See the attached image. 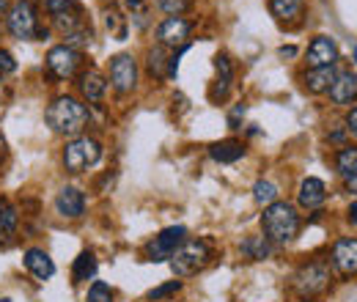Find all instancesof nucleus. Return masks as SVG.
I'll list each match as a JSON object with an SVG mask.
<instances>
[{
	"label": "nucleus",
	"instance_id": "obj_1",
	"mask_svg": "<svg viewBox=\"0 0 357 302\" xmlns=\"http://www.w3.org/2000/svg\"><path fill=\"white\" fill-rule=\"evenodd\" d=\"M89 107L83 102H77L75 96H55L47 107V124L52 132L66 135V137H77L89 127Z\"/></svg>",
	"mask_w": 357,
	"mask_h": 302
},
{
	"label": "nucleus",
	"instance_id": "obj_2",
	"mask_svg": "<svg viewBox=\"0 0 357 302\" xmlns=\"http://www.w3.org/2000/svg\"><path fill=\"white\" fill-rule=\"evenodd\" d=\"M261 228H264V236L272 245H289L300 234V215L291 204L275 201V204L264 206Z\"/></svg>",
	"mask_w": 357,
	"mask_h": 302
},
{
	"label": "nucleus",
	"instance_id": "obj_3",
	"mask_svg": "<svg viewBox=\"0 0 357 302\" xmlns=\"http://www.w3.org/2000/svg\"><path fill=\"white\" fill-rule=\"evenodd\" d=\"M212 261V248L204 239H184L171 256V269L176 278L198 275Z\"/></svg>",
	"mask_w": 357,
	"mask_h": 302
},
{
	"label": "nucleus",
	"instance_id": "obj_4",
	"mask_svg": "<svg viewBox=\"0 0 357 302\" xmlns=\"http://www.w3.org/2000/svg\"><path fill=\"white\" fill-rule=\"evenodd\" d=\"M102 160V146L99 140H93L89 135H77L66 143L63 149V168L69 173H83L93 168Z\"/></svg>",
	"mask_w": 357,
	"mask_h": 302
},
{
	"label": "nucleus",
	"instance_id": "obj_5",
	"mask_svg": "<svg viewBox=\"0 0 357 302\" xmlns=\"http://www.w3.org/2000/svg\"><path fill=\"white\" fill-rule=\"evenodd\" d=\"M6 28H8V33H11L14 39H20V42L36 39V33H39V17H36L33 3H31V0H17V3L8 8V14H6Z\"/></svg>",
	"mask_w": 357,
	"mask_h": 302
},
{
	"label": "nucleus",
	"instance_id": "obj_6",
	"mask_svg": "<svg viewBox=\"0 0 357 302\" xmlns=\"http://www.w3.org/2000/svg\"><path fill=\"white\" fill-rule=\"evenodd\" d=\"M330 286V264L324 261H308L294 272V292H300L303 297L321 294Z\"/></svg>",
	"mask_w": 357,
	"mask_h": 302
},
{
	"label": "nucleus",
	"instance_id": "obj_7",
	"mask_svg": "<svg viewBox=\"0 0 357 302\" xmlns=\"http://www.w3.org/2000/svg\"><path fill=\"white\" fill-rule=\"evenodd\" d=\"M80 63H83V55H80L77 47L58 44V47H52V50L47 52V69H50V75L58 77V80L75 77L77 69H80Z\"/></svg>",
	"mask_w": 357,
	"mask_h": 302
},
{
	"label": "nucleus",
	"instance_id": "obj_8",
	"mask_svg": "<svg viewBox=\"0 0 357 302\" xmlns=\"http://www.w3.org/2000/svg\"><path fill=\"white\" fill-rule=\"evenodd\" d=\"M110 86L116 93H132L137 86V61L130 52H119L110 58Z\"/></svg>",
	"mask_w": 357,
	"mask_h": 302
},
{
	"label": "nucleus",
	"instance_id": "obj_9",
	"mask_svg": "<svg viewBox=\"0 0 357 302\" xmlns=\"http://www.w3.org/2000/svg\"><path fill=\"white\" fill-rule=\"evenodd\" d=\"M184 236H187V228H184V225H171V228L160 231V234L146 245V259L154 261V264L171 261L174 250L184 242Z\"/></svg>",
	"mask_w": 357,
	"mask_h": 302
},
{
	"label": "nucleus",
	"instance_id": "obj_10",
	"mask_svg": "<svg viewBox=\"0 0 357 302\" xmlns=\"http://www.w3.org/2000/svg\"><path fill=\"white\" fill-rule=\"evenodd\" d=\"M190 31H192L190 20H184V17H168L157 28V42H160V47H174V50L176 47H187Z\"/></svg>",
	"mask_w": 357,
	"mask_h": 302
},
{
	"label": "nucleus",
	"instance_id": "obj_11",
	"mask_svg": "<svg viewBox=\"0 0 357 302\" xmlns=\"http://www.w3.org/2000/svg\"><path fill=\"white\" fill-rule=\"evenodd\" d=\"M338 44L330 36H316L308 44V52H305V61H308V69H324V66H335L338 63Z\"/></svg>",
	"mask_w": 357,
	"mask_h": 302
},
{
	"label": "nucleus",
	"instance_id": "obj_12",
	"mask_svg": "<svg viewBox=\"0 0 357 302\" xmlns=\"http://www.w3.org/2000/svg\"><path fill=\"white\" fill-rule=\"evenodd\" d=\"M333 266L338 269V275L344 278H352L357 275V239L355 236H344L333 245V253H330Z\"/></svg>",
	"mask_w": 357,
	"mask_h": 302
},
{
	"label": "nucleus",
	"instance_id": "obj_13",
	"mask_svg": "<svg viewBox=\"0 0 357 302\" xmlns=\"http://www.w3.org/2000/svg\"><path fill=\"white\" fill-rule=\"evenodd\" d=\"M55 212L66 220H77L86 215V195L77 187H63L55 198Z\"/></svg>",
	"mask_w": 357,
	"mask_h": 302
},
{
	"label": "nucleus",
	"instance_id": "obj_14",
	"mask_svg": "<svg viewBox=\"0 0 357 302\" xmlns=\"http://www.w3.org/2000/svg\"><path fill=\"white\" fill-rule=\"evenodd\" d=\"M327 93H330L333 105H352V102H357V75L352 69L338 72Z\"/></svg>",
	"mask_w": 357,
	"mask_h": 302
},
{
	"label": "nucleus",
	"instance_id": "obj_15",
	"mask_svg": "<svg viewBox=\"0 0 357 302\" xmlns=\"http://www.w3.org/2000/svg\"><path fill=\"white\" fill-rule=\"evenodd\" d=\"M297 201L303 209H319L324 201H327V187L321 179L316 176H308L300 181V190H297Z\"/></svg>",
	"mask_w": 357,
	"mask_h": 302
},
{
	"label": "nucleus",
	"instance_id": "obj_16",
	"mask_svg": "<svg viewBox=\"0 0 357 302\" xmlns=\"http://www.w3.org/2000/svg\"><path fill=\"white\" fill-rule=\"evenodd\" d=\"M77 86H80V93H83L89 102L99 105V102L105 99V93H107V77H105L102 72H96V69H89V72L80 75Z\"/></svg>",
	"mask_w": 357,
	"mask_h": 302
},
{
	"label": "nucleus",
	"instance_id": "obj_17",
	"mask_svg": "<svg viewBox=\"0 0 357 302\" xmlns=\"http://www.w3.org/2000/svg\"><path fill=\"white\" fill-rule=\"evenodd\" d=\"M267 3L269 14L283 25H291L305 14V0H267Z\"/></svg>",
	"mask_w": 357,
	"mask_h": 302
},
{
	"label": "nucleus",
	"instance_id": "obj_18",
	"mask_svg": "<svg viewBox=\"0 0 357 302\" xmlns=\"http://www.w3.org/2000/svg\"><path fill=\"white\" fill-rule=\"evenodd\" d=\"M25 269H28L36 280H50V278L55 275V264H52V259L47 256L45 250H39V248L25 250Z\"/></svg>",
	"mask_w": 357,
	"mask_h": 302
},
{
	"label": "nucleus",
	"instance_id": "obj_19",
	"mask_svg": "<svg viewBox=\"0 0 357 302\" xmlns=\"http://www.w3.org/2000/svg\"><path fill=\"white\" fill-rule=\"evenodd\" d=\"M20 225V212L8 198H0V245H8L17 234Z\"/></svg>",
	"mask_w": 357,
	"mask_h": 302
},
{
	"label": "nucleus",
	"instance_id": "obj_20",
	"mask_svg": "<svg viewBox=\"0 0 357 302\" xmlns=\"http://www.w3.org/2000/svg\"><path fill=\"white\" fill-rule=\"evenodd\" d=\"M209 154L215 163H223V165H231L236 160L245 157V146L239 140H220V143H212L209 146Z\"/></svg>",
	"mask_w": 357,
	"mask_h": 302
},
{
	"label": "nucleus",
	"instance_id": "obj_21",
	"mask_svg": "<svg viewBox=\"0 0 357 302\" xmlns=\"http://www.w3.org/2000/svg\"><path fill=\"white\" fill-rule=\"evenodd\" d=\"M305 88L311 93H327L333 80H335V66H324V69H308V75L303 77Z\"/></svg>",
	"mask_w": 357,
	"mask_h": 302
},
{
	"label": "nucleus",
	"instance_id": "obj_22",
	"mask_svg": "<svg viewBox=\"0 0 357 302\" xmlns=\"http://www.w3.org/2000/svg\"><path fill=\"white\" fill-rule=\"evenodd\" d=\"M96 269H99L96 256H93L91 250H83V253L75 259L72 278H75V283H89V280H93V278H96Z\"/></svg>",
	"mask_w": 357,
	"mask_h": 302
},
{
	"label": "nucleus",
	"instance_id": "obj_23",
	"mask_svg": "<svg viewBox=\"0 0 357 302\" xmlns=\"http://www.w3.org/2000/svg\"><path fill=\"white\" fill-rule=\"evenodd\" d=\"M242 253L253 261H264L275 253V245L269 242L264 234H261V236H248V239L242 242Z\"/></svg>",
	"mask_w": 357,
	"mask_h": 302
},
{
	"label": "nucleus",
	"instance_id": "obj_24",
	"mask_svg": "<svg viewBox=\"0 0 357 302\" xmlns=\"http://www.w3.org/2000/svg\"><path fill=\"white\" fill-rule=\"evenodd\" d=\"M215 69H218V80H215V88H212V99H225L228 96V86H231V61L228 55H218L215 58Z\"/></svg>",
	"mask_w": 357,
	"mask_h": 302
},
{
	"label": "nucleus",
	"instance_id": "obj_25",
	"mask_svg": "<svg viewBox=\"0 0 357 302\" xmlns=\"http://www.w3.org/2000/svg\"><path fill=\"white\" fill-rule=\"evenodd\" d=\"M335 168L341 173L344 181H355L357 179V149L355 146H344L335 154Z\"/></svg>",
	"mask_w": 357,
	"mask_h": 302
},
{
	"label": "nucleus",
	"instance_id": "obj_26",
	"mask_svg": "<svg viewBox=\"0 0 357 302\" xmlns=\"http://www.w3.org/2000/svg\"><path fill=\"white\" fill-rule=\"evenodd\" d=\"M278 184H272L267 179H259L256 184H253V198H256V204H261V206H269V204H275L278 201Z\"/></svg>",
	"mask_w": 357,
	"mask_h": 302
},
{
	"label": "nucleus",
	"instance_id": "obj_27",
	"mask_svg": "<svg viewBox=\"0 0 357 302\" xmlns=\"http://www.w3.org/2000/svg\"><path fill=\"white\" fill-rule=\"evenodd\" d=\"M149 72L157 75V77H168V55H165V47L149 50Z\"/></svg>",
	"mask_w": 357,
	"mask_h": 302
},
{
	"label": "nucleus",
	"instance_id": "obj_28",
	"mask_svg": "<svg viewBox=\"0 0 357 302\" xmlns=\"http://www.w3.org/2000/svg\"><path fill=\"white\" fill-rule=\"evenodd\" d=\"M86 302H113V289L107 283H102V280H93Z\"/></svg>",
	"mask_w": 357,
	"mask_h": 302
},
{
	"label": "nucleus",
	"instance_id": "obj_29",
	"mask_svg": "<svg viewBox=\"0 0 357 302\" xmlns=\"http://www.w3.org/2000/svg\"><path fill=\"white\" fill-rule=\"evenodd\" d=\"M178 289H181V280H171V283H162V286H157V289H151L149 292V300L151 302H160V300H168V297H174Z\"/></svg>",
	"mask_w": 357,
	"mask_h": 302
},
{
	"label": "nucleus",
	"instance_id": "obj_30",
	"mask_svg": "<svg viewBox=\"0 0 357 302\" xmlns=\"http://www.w3.org/2000/svg\"><path fill=\"white\" fill-rule=\"evenodd\" d=\"M157 6L168 14V17H181L190 8V0H157Z\"/></svg>",
	"mask_w": 357,
	"mask_h": 302
},
{
	"label": "nucleus",
	"instance_id": "obj_31",
	"mask_svg": "<svg viewBox=\"0 0 357 302\" xmlns=\"http://www.w3.org/2000/svg\"><path fill=\"white\" fill-rule=\"evenodd\" d=\"M72 8H75V0H47V11H50L55 20L72 14Z\"/></svg>",
	"mask_w": 357,
	"mask_h": 302
},
{
	"label": "nucleus",
	"instance_id": "obj_32",
	"mask_svg": "<svg viewBox=\"0 0 357 302\" xmlns=\"http://www.w3.org/2000/svg\"><path fill=\"white\" fill-rule=\"evenodd\" d=\"M11 72H17V61L8 50H0V75H11Z\"/></svg>",
	"mask_w": 357,
	"mask_h": 302
},
{
	"label": "nucleus",
	"instance_id": "obj_33",
	"mask_svg": "<svg viewBox=\"0 0 357 302\" xmlns=\"http://www.w3.org/2000/svg\"><path fill=\"white\" fill-rule=\"evenodd\" d=\"M245 116V105H236L234 110H231V116H228V124H231V130H239V119Z\"/></svg>",
	"mask_w": 357,
	"mask_h": 302
},
{
	"label": "nucleus",
	"instance_id": "obj_34",
	"mask_svg": "<svg viewBox=\"0 0 357 302\" xmlns=\"http://www.w3.org/2000/svg\"><path fill=\"white\" fill-rule=\"evenodd\" d=\"M347 132H349L352 137H357V107H352V110L347 113Z\"/></svg>",
	"mask_w": 357,
	"mask_h": 302
},
{
	"label": "nucleus",
	"instance_id": "obj_35",
	"mask_svg": "<svg viewBox=\"0 0 357 302\" xmlns=\"http://www.w3.org/2000/svg\"><path fill=\"white\" fill-rule=\"evenodd\" d=\"M349 222L357 225V201H352V206H349Z\"/></svg>",
	"mask_w": 357,
	"mask_h": 302
},
{
	"label": "nucleus",
	"instance_id": "obj_36",
	"mask_svg": "<svg viewBox=\"0 0 357 302\" xmlns=\"http://www.w3.org/2000/svg\"><path fill=\"white\" fill-rule=\"evenodd\" d=\"M280 55H283V58H294L297 50H294V47H280Z\"/></svg>",
	"mask_w": 357,
	"mask_h": 302
},
{
	"label": "nucleus",
	"instance_id": "obj_37",
	"mask_svg": "<svg viewBox=\"0 0 357 302\" xmlns=\"http://www.w3.org/2000/svg\"><path fill=\"white\" fill-rule=\"evenodd\" d=\"M124 3H127V8H140V6H143V0H124Z\"/></svg>",
	"mask_w": 357,
	"mask_h": 302
},
{
	"label": "nucleus",
	"instance_id": "obj_38",
	"mask_svg": "<svg viewBox=\"0 0 357 302\" xmlns=\"http://www.w3.org/2000/svg\"><path fill=\"white\" fill-rule=\"evenodd\" d=\"M3 160H6V137L0 135V163H3Z\"/></svg>",
	"mask_w": 357,
	"mask_h": 302
},
{
	"label": "nucleus",
	"instance_id": "obj_39",
	"mask_svg": "<svg viewBox=\"0 0 357 302\" xmlns=\"http://www.w3.org/2000/svg\"><path fill=\"white\" fill-rule=\"evenodd\" d=\"M3 99H6V83H3V75H0V105H3Z\"/></svg>",
	"mask_w": 357,
	"mask_h": 302
},
{
	"label": "nucleus",
	"instance_id": "obj_40",
	"mask_svg": "<svg viewBox=\"0 0 357 302\" xmlns=\"http://www.w3.org/2000/svg\"><path fill=\"white\" fill-rule=\"evenodd\" d=\"M347 187H349V190H355V192H357V179H355V181H347Z\"/></svg>",
	"mask_w": 357,
	"mask_h": 302
},
{
	"label": "nucleus",
	"instance_id": "obj_41",
	"mask_svg": "<svg viewBox=\"0 0 357 302\" xmlns=\"http://www.w3.org/2000/svg\"><path fill=\"white\" fill-rule=\"evenodd\" d=\"M3 11H6V0H0V14H3Z\"/></svg>",
	"mask_w": 357,
	"mask_h": 302
},
{
	"label": "nucleus",
	"instance_id": "obj_42",
	"mask_svg": "<svg viewBox=\"0 0 357 302\" xmlns=\"http://www.w3.org/2000/svg\"><path fill=\"white\" fill-rule=\"evenodd\" d=\"M355 58H357V47H355Z\"/></svg>",
	"mask_w": 357,
	"mask_h": 302
},
{
	"label": "nucleus",
	"instance_id": "obj_43",
	"mask_svg": "<svg viewBox=\"0 0 357 302\" xmlns=\"http://www.w3.org/2000/svg\"><path fill=\"white\" fill-rule=\"evenodd\" d=\"M0 302H8V300H0Z\"/></svg>",
	"mask_w": 357,
	"mask_h": 302
},
{
	"label": "nucleus",
	"instance_id": "obj_44",
	"mask_svg": "<svg viewBox=\"0 0 357 302\" xmlns=\"http://www.w3.org/2000/svg\"><path fill=\"white\" fill-rule=\"evenodd\" d=\"M305 302H311V300H305Z\"/></svg>",
	"mask_w": 357,
	"mask_h": 302
}]
</instances>
